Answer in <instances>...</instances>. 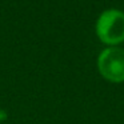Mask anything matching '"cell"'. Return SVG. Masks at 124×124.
<instances>
[{
    "instance_id": "1",
    "label": "cell",
    "mask_w": 124,
    "mask_h": 124,
    "mask_svg": "<svg viewBox=\"0 0 124 124\" xmlns=\"http://www.w3.org/2000/svg\"><path fill=\"white\" fill-rule=\"evenodd\" d=\"M96 33L107 44L115 46L124 41V12L119 9L101 12L96 22Z\"/></svg>"
},
{
    "instance_id": "2",
    "label": "cell",
    "mask_w": 124,
    "mask_h": 124,
    "mask_svg": "<svg viewBox=\"0 0 124 124\" xmlns=\"http://www.w3.org/2000/svg\"><path fill=\"white\" fill-rule=\"evenodd\" d=\"M97 67L103 78L108 81H124V49L119 47H108L100 52Z\"/></svg>"
},
{
    "instance_id": "3",
    "label": "cell",
    "mask_w": 124,
    "mask_h": 124,
    "mask_svg": "<svg viewBox=\"0 0 124 124\" xmlns=\"http://www.w3.org/2000/svg\"><path fill=\"white\" fill-rule=\"evenodd\" d=\"M6 119H7V113H6V111L0 109V123H1V121H4Z\"/></svg>"
}]
</instances>
